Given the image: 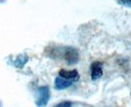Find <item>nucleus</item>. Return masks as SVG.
<instances>
[{
    "instance_id": "nucleus-4",
    "label": "nucleus",
    "mask_w": 131,
    "mask_h": 107,
    "mask_svg": "<svg viewBox=\"0 0 131 107\" xmlns=\"http://www.w3.org/2000/svg\"><path fill=\"white\" fill-rule=\"evenodd\" d=\"M59 76L62 77V78L68 79V80L73 81V82L78 81V79H79V74H78L77 69H73V70L61 69L59 71Z\"/></svg>"
},
{
    "instance_id": "nucleus-3",
    "label": "nucleus",
    "mask_w": 131,
    "mask_h": 107,
    "mask_svg": "<svg viewBox=\"0 0 131 107\" xmlns=\"http://www.w3.org/2000/svg\"><path fill=\"white\" fill-rule=\"evenodd\" d=\"M90 71H91V79L93 81L100 79L103 75V63L101 61L92 62L90 66Z\"/></svg>"
},
{
    "instance_id": "nucleus-2",
    "label": "nucleus",
    "mask_w": 131,
    "mask_h": 107,
    "mask_svg": "<svg viewBox=\"0 0 131 107\" xmlns=\"http://www.w3.org/2000/svg\"><path fill=\"white\" fill-rule=\"evenodd\" d=\"M50 89L48 86H42L40 87L37 92H36V99L35 104L37 107H45L50 99Z\"/></svg>"
},
{
    "instance_id": "nucleus-6",
    "label": "nucleus",
    "mask_w": 131,
    "mask_h": 107,
    "mask_svg": "<svg viewBox=\"0 0 131 107\" xmlns=\"http://www.w3.org/2000/svg\"><path fill=\"white\" fill-rule=\"evenodd\" d=\"M27 61H28V57L27 55H19L16 57V59L12 61V63L18 68H22L26 65Z\"/></svg>"
},
{
    "instance_id": "nucleus-5",
    "label": "nucleus",
    "mask_w": 131,
    "mask_h": 107,
    "mask_svg": "<svg viewBox=\"0 0 131 107\" xmlns=\"http://www.w3.org/2000/svg\"><path fill=\"white\" fill-rule=\"evenodd\" d=\"M72 84H73V81L68 80V79H65V78H62L60 76H58V77L55 79V89H56V90H59V91L65 90L67 88L71 87Z\"/></svg>"
},
{
    "instance_id": "nucleus-8",
    "label": "nucleus",
    "mask_w": 131,
    "mask_h": 107,
    "mask_svg": "<svg viewBox=\"0 0 131 107\" xmlns=\"http://www.w3.org/2000/svg\"><path fill=\"white\" fill-rule=\"evenodd\" d=\"M117 3L122 6H125L128 8H131V0H116Z\"/></svg>"
},
{
    "instance_id": "nucleus-7",
    "label": "nucleus",
    "mask_w": 131,
    "mask_h": 107,
    "mask_svg": "<svg viewBox=\"0 0 131 107\" xmlns=\"http://www.w3.org/2000/svg\"><path fill=\"white\" fill-rule=\"evenodd\" d=\"M54 107H72V102L71 101H62L58 104H56Z\"/></svg>"
},
{
    "instance_id": "nucleus-1",
    "label": "nucleus",
    "mask_w": 131,
    "mask_h": 107,
    "mask_svg": "<svg viewBox=\"0 0 131 107\" xmlns=\"http://www.w3.org/2000/svg\"><path fill=\"white\" fill-rule=\"evenodd\" d=\"M48 55L51 58L65 60L67 64H69V65L75 64L79 61L78 51L73 47H55V48H51Z\"/></svg>"
}]
</instances>
